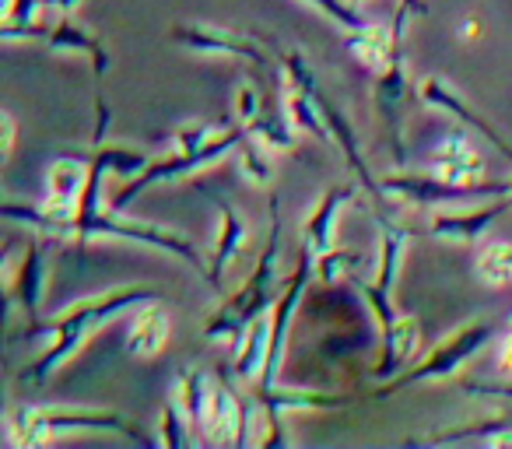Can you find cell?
Returning <instances> with one entry per match:
<instances>
[{
    "label": "cell",
    "instance_id": "6da1fadb",
    "mask_svg": "<svg viewBox=\"0 0 512 449\" xmlns=\"http://www.w3.org/2000/svg\"><path fill=\"white\" fill-rule=\"evenodd\" d=\"M95 109H99V127H95V148H92V155H88V183L78 200V214H74L71 236H78V243L116 236V239H130V243H141V246H155V250H165V253H172V257L186 260L193 271L207 278L204 257H200V250L186 236H179V232H172V229H162V225H148V221H120L116 214L102 211V200H99L102 176H106V172H116V176H141V172L148 169L151 158L144 155V151L106 144L109 106L102 95L95 99Z\"/></svg>",
    "mask_w": 512,
    "mask_h": 449
},
{
    "label": "cell",
    "instance_id": "7a4b0ae2",
    "mask_svg": "<svg viewBox=\"0 0 512 449\" xmlns=\"http://www.w3.org/2000/svg\"><path fill=\"white\" fill-rule=\"evenodd\" d=\"M155 299H162V295L151 292V288H116V292L95 295V299H85V302H74L71 309H64L60 320H32L25 334L29 337H53L57 344H53V348L46 351L36 365H29V369L22 372V379L32 386H43L46 379H50L53 372H57L60 365H64L67 358L81 348V344H85V337H92L102 323L116 320V316L130 313V309L148 306V302H155Z\"/></svg>",
    "mask_w": 512,
    "mask_h": 449
},
{
    "label": "cell",
    "instance_id": "3957f363",
    "mask_svg": "<svg viewBox=\"0 0 512 449\" xmlns=\"http://www.w3.org/2000/svg\"><path fill=\"white\" fill-rule=\"evenodd\" d=\"M278 250H281V197H271V236L264 243V253L256 260L253 274L239 285V292L228 295L221 302V309L204 323V341H221V337H232L235 344L242 341L246 327L260 316H267L274 309L281 295L278 281Z\"/></svg>",
    "mask_w": 512,
    "mask_h": 449
},
{
    "label": "cell",
    "instance_id": "277c9868",
    "mask_svg": "<svg viewBox=\"0 0 512 449\" xmlns=\"http://www.w3.org/2000/svg\"><path fill=\"white\" fill-rule=\"evenodd\" d=\"M120 432L130 442H148L116 411H53V407H15L8 414V432L15 446H46L60 432Z\"/></svg>",
    "mask_w": 512,
    "mask_h": 449
},
{
    "label": "cell",
    "instance_id": "5b68a950",
    "mask_svg": "<svg viewBox=\"0 0 512 449\" xmlns=\"http://www.w3.org/2000/svg\"><path fill=\"white\" fill-rule=\"evenodd\" d=\"M246 134L249 130L242 127V123H235V127L221 130V134L214 137L211 144H204V148H176L172 155L148 162V169H144L141 176L130 179V183L113 197V211H127V207L134 204L144 190H151V186L169 183V179H179V176H186V172H197V169H204V165L218 162L221 155H228L232 148H239V144L246 141Z\"/></svg>",
    "mask_w": 512,
    "mask_h": 449
},
{
    "label": "cell",
    "instance_id": "8992f818",
    "mask_svg": "<svg viewBox=\"0 0 512 449\" xmlns=\"http://www.w3.org/2000/svg\"><path fill=\"white\" fill-rule=\"evenodd\" d=\"M491 337H495V323H488V320L467 323V327H460L453 337H446L421 365L393 376L376 397H393V393L407 390V386H414V383H428V379H449L453 372H460V365L467 362V358H474Z\"/></svg>",
    "mask_w": 512,
    "mask_h": 449
},
{
    "label": "cell",
    "instance_id": "52a82bcc",
    "mask_svg": "<svg viewBox=\"0 0 512 449\" xmlns=\"http://www.w3.org/2000/svg\"><path fill=\"white\" fill-rule=\"evenodd\" d=\"M386 197H400L407 204H442V200H488L505 197L509 183L498 179H477V183H453V179L432 176V172H404V176H386L383 183Z\"/></svg>",
    "mask_w": 512,
    "mask_h": 449
},
{
    "label": "cell",
    "instance_id": "ba28073f",
    "mask_svg": "<svg viewBox=\"0 0 512 449\" xmlns=\"http://www.w3.org/2000/svg\"><path fill=\"white\" fill-rule=\"evenodd\" d=\"M309 246L306 253H302L299 267L292 271V278L285 281V288H281L278 302H274L271 309V351H267V365L264 372H260V379H256V390H274L281 379V358H285V344H288V330H292V320H295V309H299V299L302 292H306L309 285V274H313V260H309Z\"/></svg>",
    "mask_w": 512,
    "mask_h": 449
},
{
    "label": "cell",
    "instance_id": "9c48e42d",
    "mask_svg": "<svg viewBox=\"0 0 512 449\" xmlns=\"http://www.w3.org/2000/svg\"><path fill=\"white\" fill-rule=\"evenodd\" d=\"M256 404L267 411V428L271 432L260 439V446H288V435H285V411H337V407H348L355 397L348 393H313V390H256Z\"/></svg>",
    "mask_w": 512,
    "mask_h": 449
},
{
    "label": "cell",
    "instance_id": "30bf717a",
    "mask_svg": "<svg viewBox=\"0 0 512 449\" xmlns=\"http://www.w3.org/2000/svg\"><path fill=\"white\" fill-rule=\"evenodd\" d=\"M172 39L179 46L193 53H211V57H239L246 64L260 67V71L274 74V60L267 57L260 46L253 43L242 32H228V29H211V25H176L172 29Z\"/></svg>",
    "mask_w": 512,
    "mask_h": 449
},
{
    "label": "cell",
    "instance_id": "8fae6325",
    "mask_svg": "<svg viewBox=\"0 0 512 449\" xmlns=\"http://www.w3.org/2000/svg\"><path fill=\"white\" fill-rule=\"evenodd\" d=\"M425 172L442 179H453V183H477L484 179V158L481 151L470 144V137L463 130L449 127L439 141L428 144V155L421 158Z\"/></svg>",
    "mask_w": 512,
    "mask_h": 449
},
{
    "label": "cell",
    "instance_id": "7c38bea8",
    "mask_svg": "<svg viewBox=\"0 0 512 449\" xmlns=\"http://www.w3.org/2000/svg\"><path fill=\"white\" fill-rule=\"evenodd\" d=\"M372 99H376V109L379 116H383L386 123H393V130H397V165L404 169L407 165V151H404V137H400V106H404L407 99V64H404V39H397V50H393L390 64L379 71L376 78V92H372Z\"/></svg>",
    "mask_w": 512,
    "mask_h": 449
},
{
    "label": "cell",
    "instance_id": "4fadbf2b",
    "mask_svg": "<svg viewBox=\"0 0 512 449\" xmlns=\"http://www.w3.org/2000/svg\"><path fill=\"white\" fill-rule=\"evenodd\" d=\"M418 95H421V102H425V106H435V109H442V113L456 116L460 123H467V127H474L477 134L484 137V141L495 144V148L502 151V155L512 162V148L505 144V137L498 134V130L491 127V123H484V116L474 113V109H470L467 102L460 99V92H456V88L449 85V81H442L439 74H432V78H425L418 85Z\"/></svg>",
    "mask_w": 512,
    "mask_h": 449
},
{
    "label": "cell",
    "instance_id": "5bb4252c",
    "mask_svg": "<svg viewBox=\"0 0 512 449\" xmlns=\"http://www.w3.org/2000/svg\"><path fill=\"white\" fill-rule=\"evenodd\" d=\"M505 211H512V200L509 193L505 197H498L495 204L488 207H477V211H439L432 214V236L435 239H453V243H477V239L484 236V232L495 225L498 218H502Z\"/></svg>",
    "mask_w": 512,
    "mask_h": 449
},
{
    "label": "cell",
    "instance_id": "9a60e30c",
    "mask_svg": "<svg viewBox=\"0 0 512 449\" xmlns=\"http://www.w3.org/2000/svg\"><path fill=\"white\" fill-rule=\"evenodd\" d=\"M214 207L221 214V225H218V236H214L211 264H207V285L214 292H221V278L232 267V260L239 257L242 243H246V221H242V214L225 197H214Z\"/></svg>",
    "mask_w": 512,
    "mask_h": 449
},
{
    "label": "cell",
    "instance_id": "2e32d148",
    "mask_svg": "<svg viewBox=\"0 0 512 449\" xmlns=\"http://www.w3.org/2000/svg\"><path fill=\"white\" fill-rule=\"evenodd\" d=\"M355 197H358L355 183H337V186H330V190L323 193L320 207H316V211L306 218V225H302V239H306V246L313 250V257H323V253L334 250L337 214H341V207L351 204Z\"/></svg>",
    "mask_w": 512,
    "mask_h": 449
},
{
    "label": "cell",
    "instance_id": "e0dca14e",
    "mask_svg": "<svg viewBox=\"0 0 512 449\" xmlns=\"http://www.w3.org/2000/svg\"><path fill=\"white\" fill-rule=\"evenodd\" d=\"M43 43L57 53H85V57L92 60L95 78H106L109 74V53H106V46H102V39L92 36V32L74 22L71 15H60L57 22L46 29Z\"/></svg>",
    "mask_w": 512,
    "mask_h": 449
},
{
    "label": "cell",
    "instance_id": "ac0fdd59",
    "mask_svg": "<svg viewBox=\"0 0 512 449\" xmlns=\"http://www.w3.org/2000/svg\"><path fill=\"white\" fill-rule=\"evenodd\" d=\"M316 99H320V109H323V120H327V127H330V137H334V144L344 151V158H348V165H351V172L358 176V183H365V190L372 193V200H383L386 193H383V186L372 179L369 165H365L362 151H358V134H355V127H351V120L327 99V95H323V88H320V95H316Z\"/></svg>",
    "mask_w": 512,
    "mask_h": 449
},
{
    "label": "cell",
    "instance_id": "d6986e66",
    "mask_svg": "<svg viewBox=\"0 0 512 449\" xmlns=\"http://www.w3.org/2000/svg\"><path fill=\"white\" fill-rule=\"evenodd\" d=\"M43 288H46V257L43 246L32 239L22 253V264H18V274L8 288V302H18L25 309L29 320H39V302H43Z\"/></svg>",
    "mask_w": 512,
    "mask_h": 449
},
{
    "label": "cell",
    "instance_id": "ffe728a7",
    "mask_svg": "<svg viewBox=\"0 0 512 449\" xmlns=\"http://www.w3.org/2000/svg\"><path fill=\"white\" fill-rule=\"evenodd\" d=\"M418 341H421V327L414 316H400L390 330H383V355H379V362H376V379L390 383L393 376H400V372L411 365L414 351H418Z\"/></svg>",
    "mask_w": 512,
    "mask_h": 449
},
{
    "label": "cell",
    "instance_id": "44dd1931",
    "mask_svg": "<svg viewBox=\"0 0 512 449\" xmlns=\"http://www.w3.org/2000/svg\"><path fill=\"white\" fill-rule=\"evenodd\" d=\"M172 323H169V309L162 306V299L141 306V313L130 320V334H127V355L134 358H151L165 348V337H169Z\"/></svg>",
    "mask_w": 512,
    "mask_h": 449
},
{
    "label": "cell",
    "instance_id": "7402d4cb",
    "mask_svg": "<svg viewBox=\"0 0 512 449\" xmlns=\"http://www.w3.org/2000/svg\"><path fill=\"white\" fill-rule=\"evenodd\" d=\"M376 225H379V264H376V281H372V285H376L379 292L393 295L400 257H404V246L411 243L414 232L404 229V225H393L386 214H376Z\"/></svg>",
    "mask_w": 512,
    "mask_h": 449
},
{
    "label": "cell",
    "instance_id": "603a6c76",
    "mask_svg": "<svg viewBox=\"0 0 512 449\" xmlns=\"http://www.w3.org/2000/svg\"><path fill=\"white\" fill-rule=\"evenodd\" d=\"M235 348H239L235 365H232L235 379H260V372H264V365H267V351H271V313L249 323L246 334H242V341L235 344Z\"/></svg>",
    "mask_w": 512,
    "mask_h": 449
},
{
    "label": "cell",
    "instance_id": "cb8c5ba5",
    "mask_svg": "<svg viewBox=\"0 0 512 449\" xmlns=\"http://www.w3.org/2000/svg\"><path fill=\"white\" fill-rule=\"evenodd\" d=\"M211 393L214 386L204 369H186L179 376V404H183L190 425L200 428V432L207 428V414H211Z\"/></svg>",
    "mask_w": 512,
    "mask_h": 449
},
{
    "label": "cell",
    "instance_id": "d4e9b609",
    "mask_svg": "<svg viewBox=\"0 0 512 449\" xmlns=\"http://www.w3.org/2000/svg\"><path fill=\"white\" fill-rule=\"evenodd\" d=\"M316 95H320V92H316ZM316 95L292 88V95H288V120H292L295 127L309 130V134H313L320 144H334V137H330V127H327V120H323V109H320V99H316Z\"/></svg>",
    "mask_w": 512,
    "mask_h": 449
},
{
    "label": "cell",
    "instance_id": "484cf974",
    "mask_svg": "<svg viewBox=\"0 0 512 449\" xmlns=\"http://www.w3.org/2000/svg\"><path fill=\"white\" fill-rule=\"evenodd\" d=\"M43 11V0H8L4 8V25H0V36L8 39H43L46 29L36 25V15Z\"/></svg>",
    "mask_w": 512,
    "mask_h": 449
},
{
    "label": "cell",
    "instance_id": "4316f807",
    "mask_svg": "<svg viewBox=\"0 0 512 449\" xmlns=\"http://www.w3.org/2000/svg\"><path fill=\"white\" fill-rule=\"evenodd\" d=\"M477 278L498 288L512 281V243H488L477 253Z\"/></svg>",
    "mask_w": 512,
    "mask_h": 449
},
{
    "label": "cell",
    "instance_id": "83f0119b",
    "mask_svg": "<svg viewBox=\"0 0 512 449\" xmlns=\"http://www.w3.org/2000/svg\"><path fill=\"white\" fill-rule=\"evenodd\" d=\"M249 134L256 137V141L271 144V148H281V151H295V137L292 130H288V120L278 113V109L267 102L264 109H260V116H256L253 123H249Z\"/></svg>",
    "mask_w": 512,
    "mask_h": 449
},
{
    "label": "cell",
    "instance_id": "f1b7e54d",
    "mask_svg": "<svg viewBox=\"0 0 512 449\" xmlns=\"http://www.w3.org/2000/svg\"><path fill=\"white\" fill-rule=\"evenodd\" d=\"M239 155H242V172H246L249 183L256 186H267L274 179V169L264 155H260V144H253V134H246V141L239 144Z\"/></svg>",
    "mask_w": 512,
    "mask_h": 449
},
{
    "label": "cell",
    "instance_id": "f546056e",
    "mask_svg": "<svg viewBox=\"0 0 512 449\" xmlns=\"http://www.w3.org/2000/svg\"><path fill=\"white\" fill-rule=\"evenodd\" d=\"M362 264V253L355 250H330L323 253V257H316V274H320L327 285H334L337 278H344V274L351 271V267Z\"/></svg>",
    "mask_w": 512,
    "mask_h": 449
},
{
    "label": "cell",
    "instance_id": "4dcf8cb0",
    "mask_svg": "<svg viewBox=\"0 0 512 449\" xmlns=\"http://www.w3.org/2000/svg\"><path fill=\"white\" fill-rule=\"evenodd\" d=\"M197 435H190V428L183 425V414H179L176 404H165L162 407V446H172V449H183V446H193Z\"/></svg>",
    "mask_w": 512,
    "mask_h": 449
},
{
    "label": "cell",
    "instance_id": "1f68e13d",
    "mask_svg": "<svg viewBox=\"0 0 512 449\" xmlns=\"http://www.w3.org/2000/svg\"><path fill=\"white\" fill-rule=\"evenodd\" d=\"M358 292L365 295V302L372 306V313H376V320H379V327H383V330H390L393 323L400 320V313L393 309V295L379 292L372 281H358Z\"/></svg>",
    "mask_w": 512,
    "mask_h": 449
},
{
    "label": "cell",
    "instance_id": "d6a6232c",
    "mask_svg": "<svg viewBox=\"0 0 512 449\" xmlns=\"http://www.w3.org/2000/svg\"><path fill=\"white\" fill-rule=\"evenodd\" d=\"M309 4L316 11H323L330 22H337V29H358V25H365V18L358 15L355 4H344V0H309Z\"/></svg>",
    "mask_w": 512,
    "mask_h": 449
},
{
    "label": "cell",
    "instance_id": "836d02e7",
    "mask_svg": "<svg viewBox=\"0 0 512 449\" xmlns=\"http://www.w3.org/2000/svg\"><path fill=\"white\" fill-rule=\"evenodd\" d=\"M260 109H264V102H260V95H256V85H239V95H235V120L242 123V127H249V123L260 116Z\"/></svg>",
    "mask_w": 512,
    "mask_h": 449
},
{
    "label": "cell",
    "instance_id": "e575fe53",
    "mask_svg": "<svg viewBox=\"0 0 512 449\" xmlns=\"http://www.w3.org/2000/svg\"><path fill=\"white\" fill-rule=\"evenodd\" d=\"M467 393H477V397H502L512 400V383H463Z\"/></svg>",
    "mask_w": 512,
    "mask_h": 449
},
{
    "label": "cell",
    "instance_id": "d590c367",
    "mask_svg": "<svg viewBox=\"0 0 512 449\" xmlns=\"http://www.w3.org/2000/svg\"><path fill=\"white\" fill-rule=\"evenodd\" d=\"M0 123H4V158H8L11 148H15V116L4 113V120H0Z\"/></svg>",
    "mask_w": 512,
    "mask_h": 449
},
{
    "label": "cell",
    "instance_id": "8d00e7d4",
    "mask_svg": "<svg viewBox=\"0 0 512 449\" xmlns=\"http://www.w3.org/2000/svg\"><path fill=\"white\" fill-rule=\"evenodd\" d=\"M498 365H502V372H512V330L502 341V348H498Z\"/></svg>",
    "mask_w": 512,
    "mask_h": 449
},
{
    "label": "cell",
    "instance_id": "74e56055",
    "mask_svg": "<svg viewBox=\"0 0 512 449\" xmlns=\"http://www.w3.org/2000/svg\"><path fill=\"white\" fill-rule=\"evenodd\" d=\"M78 4H81V0H43V8H57L60 15H71Z\"/></svg>",
    "mask_w": 512,
    "mask_h": 449
},
{
    "label": "cell",
    "instance_id": "f35d334b",
    "mask_svg": "<svg viewBox=\"0 0 512 449\" xmlns=\"http://www.w3.org/2000/svg\"><path fill=\"white\" fill-rule=\"evenodd\" d=\"M460 36L463 39H477V36H481V22H477V18H467V22L460 25Z\"/></svg>",
    "mask_w": 512,
    "mask_h": 449
},
{
    "label": "cell",
    "instance_id": "ab89813d",
    "mask_svg": "<svg viewBox=\"0 0 512 449\" xmlns=\"http://www.w3.org/2000/svg\"><path fill=\"white\" fill-rule=\"evenodd\" d=\"M509 200H512V183H509Z\"/></svg>",
    "mask_w": 512,
    "mask_h": 449
},
{
    "label": "cell",
    "instance_id": "60d3db41",
    "mask_svg": "<svg viewBox=\"0 0 512 449\" xmlns=\"http://www.w3.org/2000/svg\"><path fill=\"white\" fill-rule=\"evenodd\" d=\"M509 330H512V327H509Z\"/></svg>",
    "mask_w": 512,
    "mask_h": 449
}]
</instances>
